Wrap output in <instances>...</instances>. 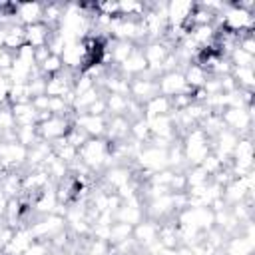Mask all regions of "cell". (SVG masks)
Listing matches in <instances>:
<instances>
[{
  "label": "cell",
  "instance_id": "484cf974",
  "mask_svg": "<svg viewBox=\"0 0 255 255\" xmlns=\"http://www.w3.org/2000/svg\"><path fill=\"white\" fill-rule=\"evenodd\" d=\"M147 6L143 2H135V0H124L118 2V16L122 18H133V20H141V16L145 14Z\"/></svg>",
  "mask_w": 255,
  "mask_h": 255
},
{
  "label": "cell",
  "instance_id": "3957f363",
  "mask_svg": "<svg viewBox=\"0 0 255 255\" xmlns=\"http://www.w3.org/2000/svg\"><path fill=\"white\" fill-rule=\"evenodd\" d=\"M215 26L223 28L227 32H233L237 36H243V34L253 32V28H255V14L243 10L241 6H237V2H227L223 12L219 16H215Z\"/></svg>",
  "mask_w": 255,
  "mask_h": 255
},
{
  "label": "cell",
  "instance_id": "4316f807",
  "mask_svg": "<svg viewBox=\"0 0 255 255\" xmlns=\"http://www.w3.org/2000/svg\"><path fill=\"white\" fill-rule=\"evenodd\" d=\"M62 12H64V4H60V2H48V4H44L42 24H46L50 30H56L58 24H60Z\"/></svg>",
  "mask_w": 255,
  "mask_h": 255
},
{
  "label": "cell",
  "instance_id": "277c9868",
  "mask_svg": "<svg viewBox=\"0 0 255 255\" xmlns=\"http://www.w3.org/2000/svg\"><path fill=\"white\" fill-rule=\"evenodd\" d=\"M221 122L227 129L241 135H253V106L247 108H225L221 114Z\"/></svg>",
  "mask_w": 255,
  "mask_h": 255
},
{
  "label": "cell",
  "instance_id": "7c38bea8",
  "mask_svg": "<svg viewBox=\"0 0 255 255\" xmlns=\"http://www.w3.org/2000/svg\"><path fill=\"white\" fill-rule=\"evenodd\" d=\"M72 124L82 129L88 137H106L108 118L106 116H92V114H72Z\"/></svg>",
  "mask_w": 255,
  "mask_h": 255
},
{
  "label": "cell",
  "instance_id": "7402d4cb",
  "mask_svg": "<svg viewBox=\"0 0 255 255\" xmlns=\"http://www.w3.org/2000/svg\"><path fill=\"white\" fill-rule=\"evenodd\" d=\"M26 44V34H24V26H20L18 22H12L6 26V38H4V48L12 54H16V50H20Z\"/></svg>",
  "mask_w": 255,
  "mask_h": 255
},
{
  "label": "cell",
  "instance_id": "4fadbf2b",
  "mask_svg": "<svg viewBox=\"0 0 255 255\" xmlns=\"http://www.w3.org/2000/svg\"><path fill=\"white\" fill-rule=\"evenodd\" d=\"M157 235H159V221L149 217H143L137 225H133L131 231V239L137 249H147L151 243L157 241Z\"/></svg>",
  "mask_w": 255,
  "mask_h": 255
},
{
  "label": "cell",
  "instance_id": "cb8c5ba5",
  "mask_svg": "<svg viewBox=\"0 0 255 255\" xmlns=\"http://www.w3.org/2000/svg\"><path fill=\"white\" fill-rule=\"evenodd\" d=\"M106 100V108H108V116H128V108L131 98L129 96H122V94H104Z\"/></svg>",
  "mask_w": 255,
  "mask_h": 255
},
{
  "label": "cell",
  "instance_id": "83f0119b",
  "mask_svg": "<svg viewBox=\"0 0 255 255\" xmlns=\"http://www.w3.org/2000/svg\"><path fill=\"white\" fill-rule=\"evenodd\" d=\"M16 141L22 143L24 147H32L34 143L40 141L38 135V124H30V126H16Z\"/></svg>",
  "mask_w": 255,
  "mask_h": 255
},
{
  "label": "cell",
  "instance_id": "d590c367",
  "mask_svg": "<svg viewBox=\"0 0 255 255\" xmlns=\"http://www.w3.org/2000/svg\"><path fill=\"white\" fill-rule=\"evenodd\" d=\"M10 80L6 76V72H0V106L8 104V94H10Z\"/></svg>",
  "mask_w": 255,
  "mask_h": 255
},
{
  "label": "cell",
  "instance_id": "5bb4252c",
  "mask_svg": "<svg viewBox=\"0 0 255 255\" xmlns=\"http://www.w3.org/2000/svg\"><path fill=\"white\" fill-rule=\"evenodd\" d=\"M193 8H195V2H189V0H171V2H167L165 4L167 26H187V20H189Z\"/></svg>",
  "mask_w": 255,
  "mask_h": 255
},
{
  "label": "cell",
  "instance_id": "b9f144b4",
  "mask_svg": "<svg viewBox=\"0 0 255 255\" xmlns=\"http://www.w3.org/2000/svg\"><path fill=\"white\" fill-rule=\"evenodd\" d=\"M151 255H177V247H159L155 253H151Z\"/></svg>",
  "mask_w": 255,
  "mask_h": 255
},
{
  "label": "cell",
  "instance_id": "8fae6325",
  "mask_svg": "<svg viewBox=\"0 0 255 255\" xmlns=\"http://www.w3.org/2000/svg\"><path fill=\"white\" fill-rule=\"evenodd\" d=\"M145 217V201L141 197V193L137 197H131L128 201H122V205L118 207L116 215H114V221H122V223H128V225H137L141 219Z\"/></svg>",
  "mask_w": 255,
  "mask_h": 255
},
{
  "label": "cell",
  "instance_id": "d4e9b609",
  "mask_svg": "<svg viewBox=\"0 0 255 255\" xmlns=\"http://www.w3.org/2000/svg\"><path fill=\"white\" fill-rule=\"evenodd\" d=\"M229 76L233 78L237 90L253 92V88H255V68H231Z\"/></svg>",
  "mask_w": 255,
  "mask_h": 255
},
{
  "label": "cell",
  "instance_id": "52a82bcc",
  "mask_svg": "<svg viewBox=\"0 0 255 255\" xmlns=\"http://www.w3.org/2000/svg\"><path fill=\"white\" fill-rule=\"evenodd\" d=\"M129 181H133V167L126 165V163L110 165L100 173V185L106 191H118L120 187L128 185Z\"/></svg>",
  "mask_w": 255,
  "mask_h": 255
},
{
  "label": "cell",
  "instance_id": "44dd1931",
  "mask_svg": "<svg viewBox=\"0 0 255 255\" xmlns=\"http://www.w3.org/2000/svg\"><path fill=\"white\" fill-rule=\"evenodd\" d=\"M143 118L149 120V118H157V116H165V114H171L173 112V106H171V100L157 94L153 96L151 100H147L143 106Z\"/></svg>",
  "mask_w": 255,
  "mask_h": 255
},
{
  "label": "cell",
  "instance_id": "f546056e",
  "mask_svg": "<svg viewBox=\"0 0 255 255\" xmlns=\"http://www.w3.org/2000/svg\"><path fill=\"white\" fill-rule=\"evenodd\" d=\"M131 231H133L131 225L122 223V221H114L110 225V245H116V243H122V241L131 239Z\"/></svg>",
  "mask_w": 255,
  "mask_h": 255
},
{
  "label": "cell",
  "instance_id": "7bdbcfd3",
  "mask_svg": "<svg viewBox=\"0 0 255 255\" xmlns=\"http://www.w3.org/2000/svg\"><path fill=\"white\" fill-rule=\"evenodd\" d=\"M50 255H78V253L72 251V249H56V251H52Z\"/></svg>",
  "mask_w": 255,
  "mask_h": 255
},
{
  "label": "cell",
  "instance_id": "ac0fdd59",
  "mask_svg": "<svg viewBox=\"0 0 255 255\" xmlns=\"http://www.w3.org/2000/svg\"><path fill=\"white\" fill-rule=\"evenodd\" d=\"M181 72H183V78H185V82H187V86H189L191 92L193 90H201L205 86V82L209 80V72L201 64H197L195 60L189 62L187 66H183Z\"/></svg>",
  "mask_w": 255,
  "mask_h": 255
},
{
  "label": "cell",
  "instance_id": "f6af8a7d",
  "mask_svg": "<svg viewBox=\"0 0 255 255\" xmlns=\"http://www.w3.org/2000/svg\"><path fill=\"white\" fill-rule=\"evenodd\" d=\"M4 173H6V169H4V167H2V163H0V179H2V175H4Z\"/></svg>",
  "mask_w": 255,
  "mask_h": 255
},
{
  "label": "cell",
  "instance_id": "ba28073f",
  "mask_svg": "<svg viewBox=\"0 0 255 255\" xmlns=\"http://www.w3.org/2000/svg\"><path fill=\"white\" fill-rule=\"evenodd\" d=\"M157 92L165 98H175L179 94H189V86L183 78V72L181 70H173V72H165L161 76H157Z\"/></svg>",
  "mask_w": 255,
  "mask_h": 255
},
{
  "label": "cell",
  "instance_id": "6da1fadb",
  "mask_svg": "<svg viewBox=\"0 0 255 255\" xmlns=\"http://www.w3.org/2000/svg\"><path fill=\"white\" fill-rule=\"evenodd\" d=\"M78 159L92 173H102L106 167L116 165L112 157V141H108L106 137H88L78 149Z\"/></svg>",
  "mask_w": 255,
  "mask_h": 255
},
{
  "label": "cell",
  "instance_id": "ee69618b",
  "mask_svg": "<svg viewBox=\"0 0 255 255\" xmlns=\"http://www.w3.org/2000/svg\"><path fill=\"white\" fill-rule=\"evenodd\" d=\"M177 255H195V253H193L189 247H183V245H181V247H177Z\"/></svg>",
  "mask_w": 255,
  "mask_h": 255
},
{
  "label": "cell",
  "instance_id": "d6986e66",
  "mask_svg": "<svg viewBox=\"0 0 255 255\" xmlns=\"http://www.w3.org/2000/svg\"><path fill=\"white\" fill-rule=\"evenodd\" d=\"M54 151L50 141L40 139L38 143H34L32 147H28V159H26V167L24 169H38L44 165V161L48 159V155Z\"/></svg>",
  "mask_w": 255,
  "mask_h": 255
},
{
  "label": "cell",
  "instance_id": "836d02e7",
  "mask_svg": "<svg viewBox=\"0 0 255 255\" xmlns=\"http://www.w3.org/2000/svg\"><path fill=\"white\" fill-rule=\"evenodd\" d=\"M14 129H16V120H14L12 108L10 104H2L0 106V133L6 135V133H12Z\"/></svg>",
  "mask_w": 255,
  "mask_h": 255
},
{
  "label": "cell",
  "instance_id": "f35d334b",
  "mask_svg": "<svg viewBox=\"0 0 255 255\" xmlns=\"http://www.w3.org/2000/svg\"><path fill=\"white\" fill-rule=\"evenodd\" d=\"M12 60H14V54L0 46V72H8L12 66Z\"/></svg>",
  "mask_w": 255,
  "mask_h": 255
},
{
  "label": "cell",
  "instance_id": "603a6c76",
  "mask_svg": "<svg viewBox=\"0 0 255 255\" xmlns=\"http://www.w3.org/2000/svg\"><path fill=\"white\" fill-rule=\"evenodd\" d=\"M16 126H30V124H38V112L34 110L32 102H24V104H14L10 106Z\"/></svg>",
  "mask_w": 255,
  "mask_h": 255
},
{
  "label": "cell",
  "instance_id": "5b68a950",
  "mask_svg": "<svg viewBox=\"0 0 255 255\" xmlns=\"http://www.w3.org/2000/svg\"><path fill=\"white\" fill-rule=\"evenodd\" d=\"M32 235L36 241H50L52 237H56L58 233L66 231V219L58 213H48V215H36V219L32 223H28Z\"/></svg>",
  "mask_w": 255,
  "mask_h": 255
},
{
  "label": "cell",
  "instance_id": "30bf717a",
  "mask_svg": "<svg viewBox=\"0 0 255 255\" xmlns=\"http://www.w3.org/2000/svg\"><path fill=\"white\" fill-rule=\"evenodd\" d=\"M72 128V118H58V116H50L48 120L38 124V135L44 141L54 143L60 137H66V133Z\"/></svg>",
  "mask_w": 255,
  "mask_h": 255
},
{
  "label": "cell",
  "instance_id": "1f68e13d",
  "mask_svg": "<svg viewBox=\"0 0 255 255\" xmlns=\"http://www.w3.org/2000/svg\"><path fill=\"white\" fill-rule=\"evenodd\" d=\"M38 70H40V74H42L44 78L56 76V74H60V72L64 70L62 58H60V56H56V54H50V56H48V58L38 66Z\"/></svg>",
  "mask_w": 255,
  "mask_h": 255
},
{
  "label": "cell",
  "instance_id": "2e32d148",
  "mask_svg": "<svg viewBox=\"0 0 255 255\" xmlns=\"http://www.w3.org/2000/svg\"><path fill=\"white\" fill-rule=\"evenodd\" d=\"M116 70H118L124 78H128V80H133V78L145 74V72H147V62H145V58H143V54H141V48L137 46Z\"/></svg>",
  "mask_w": 255,
  "mask_h": 255
},
{
  "label": "cell",
  "instance_id": "e575fe53",
  "mask_svg": "<svg viewBox=\"0 0 255 255\" xmlns=\"http://www.w3.org/2000/svg\"><path fill=\"white\" fill-rule=\"evenodd\" d=\"M199 167H201V169H203V171H205L209 177H213V175H215L217 171H221L225 165H223V163H221V161H219V159H217L213 153H209V155H207V157H205V159L199 163Z\"/></svg>",
  "mask_w": 255,
  "mask_h": 255
},
{
  "label": "cell",
  "instance_id": "9a60e30c",
  "mask_svg": "<svg viewBox=\"0 0 255 255\" xmlns=\"http://www.w3.org/2000/svg\"><path fill=\"white\" fill-rule=\"evenodd\" d=\"M12 8H14L16 22L24 28L42 22V12H44L42 2H16V4H12Z\"/></svg>",
  "mask_w": 255,
  "mask_h": 255
},
{
  "label": "cell",
  "instance_id": "d6a6232c",
  "mask_svg": "<svg viewBox=\"0 0 255 255\" xmlns=\"http://www.w3.org/2000/svg\"><path fill=\"white\" fill-rule=\"evenodd\" d=\"M183 173H185V181H187V189L189 187H197V185H203V183H207L211 177L199 167V165H191V167H185L183 169Z\"/></svg>",
  "mask_w": 255,
  "mask_h": 255
},
{
  "label": "cell",
  "instance_id": "7a4b0ae2",
  "mask_svg": "<svg viewBox=\"0 0 255 255\" xmlns=\"http://www.w3.org/2000/svg\"><path fill=\"white\" fill-rule=\"evenodd\" d=\"M179 141H181V151H183L185 167L199 165L211 153V137L199 126H195L189 131H185Z\"/></svg>",
  "mask_w": 255,
  "mask_h": 255
},
{
  "label": "cell",
  "instance_id": "8d00e7d4",
  "mask_svg": "<svg viewBox=\"0 0 255 255\" xmlns=\"http://www.w3.org/2000/svg\"><path fill=\"white\" fill-rule=\"evenodd\" d=\"M88 114H92V116H106V118H108V108H106V100H104V96L98 98V100L88 108Z\"/></svg>",
  "mask_w": 255,
  "mask_h": 255
},
{
  "label": "cell",
  "instance_id": "ab89813d",
  "mask_svg": "<svg viewBox=\"0 0 255 255\" xmlns=\"http://www.w3.org/2000/svg\"><path fill=\"white\" fill-rule=\"evenodd\" d=\"M48 96L46 94H40V96H34L32 98V106H34V110L38 112V114H42V112H48Z\"/></svg>",
  "mask_w": 255,
  "mask_h": 255
},
{
  "label": "cell",
  "instance_id": "f1b7e54d",
  "mask_svg": "<svg viewBox=\"0 0 255 255\" xmlns=\"http://www.w3.org/2000/svg\"><path fill=\"white\" fill-rule=\"evenodd\" d=\"M129 137L137 143H147L151 133H149V126H147V120L145 118H137L131 122V128H129Z\"/></svg>",
  "mask_w": 255,
  "mask_h": 255
},
{
  "label": "cell",
  "instance_id": "9c48e42d",
  "mask_svg": "<svg viewBox=\"0 0 255 255\" xmlns=\"http://www.w3.org/2000/svg\"><path fill=\"white\" fill-rule=\"evenodd\" d=\"M155 80H157V78L151 76L149 72H145V74H141V76L129 80V98H131L133 102H137L139 106H143L147 100H151L153 96L159 94Z\"/></svg>",
  "mask_w": 255,
  "mask_h": 255
},
{
  "label": "cell",
  "instance_id": "8992f818",
  "mask_svg": "<svg viewBox=\"0 0 255 255\" xmlns=\"http://www.w3.org/2000/svg\"><path fill=\"white\" fill-rule=\"evenodd\" d=\"M141 54L147 62V72L151 76H161V64L167 58V54L173 50V46L165 40H145L141 46Z\"/></svg>",
  "mask_w": 255,
  "mask_h": 255
},
{
  "label": "cell",
  "instance_id": "60d3db41",
  "mask_svg": "<svg viewBox=\"0 0 255 255\" xmlns=\"http://www.w3.org/2000/svg\"><path fill=\"white\" fill-rule=\"evenodd\" d=\"M50 56V50H48V46H42V48H36L34 50V60H36V66H40L46 58Z\"/></svg>",
  "mask_w": 255,
  "mask_h": 255
},
{
  "label": "cell",
  "instance_id": "ffe728a7",
  "mask_svg": "<svg viewBox=\"0 0 255 255\" xmlns=\"http://www.w3.org/2000/svg\"><path fill=\"white\" fill-rule=\"evenodd\" d=\"M54 30H50L46 24L38 22V24H32V26H26L24 28V34H26V44L30 48H42V46H48V40L52 36Z\"/></svg>",
  "mask_w": 255,
  "mask_h": 255
},
{
  "label": "cell",
  "instance_id": "74e56055",
  "mask_svg": "<svg viewBox=\"0 0 255 255\" xmlns=\"http://www.w3.org/2000/svg\"><path fill=\"white\" fill-rule=\"evenodd\" d=\"M14 56L20 58V60H24V62H28V64H34V66H36V60H34V48H30L28 44H24L20 50H16Z\"/></svg>",
  "mask_w": 255,
  "mask_h": 255
},
{
  "label": "cell",
  "instance_id": "4dcf8cb0",
  "mask_svg": "<svg viewBox=\"0 0 255 255\" xmlns=\"http://www.w3.org/2000/svg\"><path fill=\"white\" fill-rule=\"evenodd\" d=\"M229 62L233 68H255V56L243 52L239 46H235L231 52H229Z\"/></svg>",
  "mask_w": 255,
  "mask_h": 255
},
{
  "label": "cell",
  "instance_id": "e0dca14e",
  "mask_svg": "<svg viewBox=\"0 0 255 255\" xmlns=\"http://www.w3.org/2000/svg\"><path fill=\"white\" fill-rule=\"evenodd\" d=\"M131 120L128 116H108V128H106V139L112 143L126 141L129 137Z\"/></svg>",
  "mask_w": 255,
  "mask_h": 255
}]
</instances>
